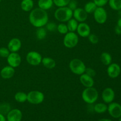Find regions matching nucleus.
Returning <instances> with one entry per match:
<instances>
[{
  "label": "nucleus",
  "instance_id": "1",
  "mask_svg": "<svg viewBox=\"0 0 121 121\" xmlns=\"http://www.w3.org/2000/svg\"><path fill=\"white\" fill-rule=\"evenodd\" d=\"M31 24L36 28L43 27L48 22V15L46 11L40 8L33 9L29 15Z\"/></svg>",
  "mask_w": 121,
  "mask_h": 121
},
{
  "label": "nucleus",
  "instance_id": "2",
  "mask_svg": "<svg viewBox=\"0 0 121 121\" xmlns=\"http://www.w3.org/2000/svg\"><path fill=\"white\" fill-rule=\"evenodd\" d=\"M99 98V93L96 89L93 87H86L82 93L83 100L89 105L94 104Z\"/></svg>",
  "mask_w": 121,
  "mask_h": 121
},
{
  "label": "nucleus",
  "instance_id": "3",
  "mask_svg": "<svg viewBox=\"0 0 121 121\" xmlns=\"http://www.w3.org/2000/svg\"><path fill=\"white\" fill-rule=\"evenodd\" d=\"M54 18L58 21L61 22H67L73 17V11L67 6L63 7H58L54 14Z\"/></svg>",
  "mask_w": 121,
  "mask_h": 121
},
{
  "label": "nucleus",
  "instance_id": "4",
  "mask_svg": "<svg viewBox=\"0 0 121 121\" xmlns=\"http://www.w3.org/2000/svg\"><path fill=\"white\" fill-rule=\"evenodd\" d=\"M69 68L72 73L80 76L85 73L86 67L82 60L79 59H73L70 61Z\"/></svg>",
  "mask_w": 121,
  "mask_h": 121
},
{
  "label": "nucleus",
  "instance_id": "5",
  "mask_svg": "<svg viewBox=\"0 0 121 121\" xmlns=\"http://www.w3.org/2000/svg\"><path fill=\"white\" fill-rule=\"evenodd\" d=\"M79 36L74 32L66 33L63 38V44L66 48H73L78 45L79 43Z\"/></svg>",
  "mask_w": 121,
  "mask_h": 121
},
{
  "label": "nucleus",
  "instance_id": "6",
  "mask_svg": "<svg viewBox=\"0 0 121 121\" xmlns=\"http://www.w3.org/2000/svg\"><path fill=\"white\" fill-rule=\"evenodd\" d=\"M44 100V95L39 91H32L27 93V100L33 105H39Z\"/></svg>",
  "mask_w": 121,
  "mask_h": 121
},
{
  "label": "nucleus",
  "instance_id": "7",
  "mask_svg": "<svg viewBox=\"0 0 121 121\" xmlns=\"http://www.w3.org/2000/svg\"><path fill=\"white\" fill-rule=\"evenodd\" d=\"M42 56L41 54L35 51H31L26 56V61L29 65L33 66H39L41 63Z\"/></svg>",
  "mask_w": 121,
  "mask_h": 121
},
{
  "label": "nucleus",
  "instance_id": "8",
  "mask_svg": "<svg viewBox=\"0 0 121 121\" xmlns=\"http://www.w3.org/2000/svg\"><path fill=\"white\" fill-rule=\"evenodd\" d=\"M93 14V17L97 23L103 24L105 23L108 19V14L105 8L102 7H98Z\"/></svg>",
  "mask_w": 121,
  "mask_h": 121
},
{
  "label": "nucleus",
  "instance_id": "9",
  "mask_svg": "<svg viewBox=\"0 0 121 121\" xmlns=\"http://www.w3.org/2000/svg\"><path fill=\"white\" fill-rule=\"evenodd\" d=\"M107 111L112 118L118 119L121 117V105L118 103L113 102L110 103Z\"/></svg>",
  "mask_w": 121,
  "mask_h": 121
},
{
  "label": "nucleus",
  "instance_id": "10",
  "mask_svg": "<svg viewBox=\"0 0 121 121\" xmlns=\"http://www.w3.org/2000/svg\"><path fill=\"white\" fill-rule=\"evenodd\" d=\"M8 65L14 68L18 67L21 63V57L17 52H11L7 58Z\"/></svg>",
  "mask_w": 121,
  "mask_h": 121
},
{
  "label": "nucleus",
  "instance_id": "11",
  "mask_svg": "<svg viewBox=\"0 0 121 121\" xmlns=\"http://www.w3.org/2000/svg\"><path fill=\"white\" fill-rule=\"evenodd\" d=\"M107 73L108 75L109 78L112 79H115L118 78L121 74V69L120 66L118 64L113 63L110 64L108 66Z\"/></svg>",
  "mask_w": 121,
  "mask_h": 121
},
{
  "label": "nucleus",
  "instance_id": "12",
  "mask_svg": "<svg viewBox=\"0 0 121 121\" xmlns=\"http://www.w3.org/2000/svg\"><path fill=\"white\" fill-rule=\"evenodd\" d=\"M115 93L113 89L111 87H106L102 93V98L105 104H109L114 100Z\"/></svg>",
  "mask_w": 121,
  "mask_h": 121
},
{
  "label": "nucleus",
  "instance_id": "13",
  "mask_svg": "<svg viewBox=\"0 0 121 121\" xmlns=\"http://www.w3.org/2000/svg\"><path fill=\"white\" fill-rule=\"evenodd\" d=\"M91 27L86 22H80L77 28L78 35L82 37H87L91 34Z\"/></svg>",
  "mask_w": 121,
  "mask_h": 121
},
{
  "label": "nucleus",
  "instance_id": "14",
  "mask_svg": "<svg viewBox=\"0 0 121 121\" xmlns=\"http://www.w3.org/2000/svg\"><path fill=\"white\" fill-rule=\"evenodd\" d=\"M88 14L85 11L84 8H77L73 11V17L79 22H85L87 18Z\"/></svg>",
  "mask_w": 121,
  "mask_h": 121
},
{
  "label": "nucleus",
  "instance_id": "15",
  "mask_svg": "<svg viewBox=\"0 0 121 121\" xmlns=\"http://www.w3.org/2000/svg\"><path fill=\"white\" fill-rule=\"evenodd\" d=\"M22 118V112L18 109L10 110L7 114V119L8 121H21Z\"/></svg>",
  "mask_w": 121,
  "mask_h": 121
},
{
  "label": "nucleus",
  "instance_id": "16",
  "mask_svg": "<svg viewBox=\"0 0 121 121\" xmlns=\"http://www.w3.org/2000/svg\"><path fill=\"white\" fill-rule=\"evenodd\" d=\"M22 43L21 40L18 38H13L9 40L8 43V50L10 52H18L21 48Z\"/></svg>",
  "mask_w": 121,
  "mask_h": 121
},
{
  "label": "nucleus",
  "instance_id": "17",
  "mask_svg": "<svg viewBox=\"0 0 121 121\" xmlns=\"http://www.w3.org/2000/svg\"><path fill=\"white\" fill-rule=\"evenodd\" d=\"M15 74V70L14 67L10 66L4 67L0 72V75L4 79H9L13 78Z\"/></svg>",
  "mask_w": 121,
  "mask_h": 121
},
{
  "label": "nucleus",
  "instance_id": "18",
  "mask_svg": "<svg viewBox=\"0 0 121 121\" xmlns=\"http://www.w3.org/2000/svg\"><path fill=\"white\" fill-rule=\"evenodd\" d=\"M80 82L85 87H93L95 84L93 78L90 76L85 73L80 75Z\"/></svg>",
  "mask_w": 121,
  "mask_h": 121
},
{
  "label": "nucleus",
  "instance_id": "19",
  "mask_svg": "<svg viewBox=\"0 0 121 121\" xmlns=\"http://www.w3.org/2000/svg\"><path fill=\"white\" fill-rule=\"evenodd\" d=\"M41 63L46 68L48 69H53L56 66V62L51 57H46L42 59Z\"/></svg>",
  "mask_w": 121,
  "mask_h": 121
},
{
  "label": "nucleus",
  "instance_id": "20",
  "mask_svg": "<svg viewBox=\"0 0 121 121\" xmlns=\"http://www.w3.org/2000/svg\"><path fill=\"white\" fill-rule=\"evenodd\" d=\"M53 0H39L38 1V6L39 8L47 11L53 7Z\"/></svg>",
  "mask_w": 121,
  "mask_h": 121
},
{
  "label": "nucleus",
  "instance_id": "21",
  "mask_svg": "<svg viewBox=\"0 0 121 121\" xmlns=\"http://www.w3.org/2000/svg\"><path fill=\"white\" fill-rule=\"evenodd\" d=\"M34 7L33 0H22L21 2V8L25 12L31 11Z\"/></svg>",
  "mask_w": 121,
  "mask_h": 121
},
{
  "label": "nucleus",
  "instance_id": "22",
  "mask_svg": "<svg viewBox=\"0 0 121 121\" xmlns=\"http://www.w3.org/2000/svg\"><path fill=\"white\" fill-rule=\"evenodd\" d=\"M100 60L104 65L109 66L110 64L112 63V56L108 52H104L102 53L101 56H100Z\"/></svg>",
  "mask_w": 121,
  "mask_h": 121
},
{
  "label": "nucleus",
  "instance_id": "23",
  "mask_svg": "<svg viewBox=\"0 0 121 121\" xmlns=\"http://www.w3.org/2000/svg\"><path fill=\"white\" fill-rule=\"evenodd\" d=\"M67 26L68 28L69 31L70 32H75L76 31L78 26L79 25V22L75 20L74 18H72L67 21Z\"/></svg>",
  "mask_w": 121,
  "mask_h": 121
},
{
  "label": "nucleus",
  "instance_id": "24",
  "mask_svg": "<svg viewBox=\"0 0 121 121\" xmlns=\"http://www.w3.org/2000/svg\"><path fill=\"white\" fill-rule=\"evenodd\" d=\"M93 110L98 113H103L108 110V106L104 103H98L93 106Z\"/></svg>",
  "mask_w": 121,
  "mask_h": 121
},
{
  "label": "nucleus",
  "instance_id": "25",
  "mask_svg": "<svg viewBox=\"0 0 121 121\" xmlns=\"http://www.w3.org/2000/svg\"><path fill=\"white\" fill-rule=\"evenodd\" d=\"M98 6L93 1H89L85 5L84 9L87 14H92L94 13Z\"/></svg>",
  "mask_w": 121,
  "mask_h": 121
},
{
  "label": "nucleus",
  "instance_id": "26",
  "mask_svg": "<svg viewBox=\"0 0 121 121\" xmlns=\"http://www.w3.org/2000/svg\"><path fill=\"white\" fill-rule=\"evenodd\" d=\"M15 100L18 103H24L27 101V94L23 92H17L14 96Z\"/></svg>",
  "mask_w": 121,
  "mask_h": 121
},
{
  "label": "nucleus",
  "instance_id": "27",
  "mask_svg": "<svg viewBox=\"0 0 121 121\" xmlns=\"http://www.w3.org/2000/svg\"><path fill=\"white\" fill-rule=\"evenodd\" d=\"M108 4L113 10H121V0H109Z\"/></svg>",
  "mask_w": 121,
  "mask_h": 121
},
{
  "label": "nucleus",
  "instance_id": "28",
  "mask_svg": "<svg viewBox=\"0 0 121 121\" xmlns=\"http://www.w3.org/2000/svg\"><path fill=\"white\" fill-rule=\"evenodd\" d=\"M35 35H36V37L39 40H41L44 39L46 37V35H47V31H46V28H44V27L37 28L36 30V33H35Z\"/></svg>",
  "mask_w": 121,
  "mask_h": 121
},
{
  "label": "nucleus",
  "instance_id": "29",
  "mask_svg": "<svg viewBox=\"0 0 121 121\" xmlns=\"http://www.w3.org/2000/svg\"><path fill=\"white\" fill-rule=\"evenodd\" d=\"M57 30L60 34H65V35L69 32L67 25L66 24L63 23V22H61V23H60L59 24L57 25Z\"/></svg>",
  "mask_w": 121,
  "mask_h": 121
},
{
  "label": "nucleus",
  "instance_id": "30",
  "mask_svg": "<svg viewBox=\"0 0 121 121\" xmlns=\"http://www.w3.org/2000/svg\"><path fill=\"white\" fill-rule=\"evenodd\" d=\"M10 110V105L7 103H4L0 105V113L2 114H7Z\"/></svg>",
  "mask_w": 121,
  "mask_h": 121
},
{
  "label": "nucleus",
  "instance_id": "31",
  "mask_svg": "<svg viewBox=\"0 0 121 121\" xmlns=\"http://www.w3.org/2000/svg\"><path fill=\"white\" fill-rule=\"evenodd\" d=\"M53 3L57 7H66L69 4L70 0H53Z\"/></svg>",
  "mask_w": 121,
  "mask_h": 121
},
{
  "label": "nucleus",
  "instance_id": "32",
  "mask_svg": "<svg viewBox=\"0 0 121 121\" xmlns=\"http://www.w3.org/2000/svg\"><path fill=\"white\" fill-rule=\"evenodd\" d=\"M11 52L7 47H1L0 48V57L2 58H7Z\"/></svg>",
  "mask_w": 121,
  "mask_h": 121
},
{
  "label": "nucleus",
  "instance_id": "33",
  "mask_svg": "<svg viewBox=\"0 0 121 121\" xmlns=\"http://www.w3.org/2000/svg\"><path fill=\"white\" fill-rule=\"evenodd\" d=\"M46 29L48 31L51 32H54V31L57 30V25L54 23V22H47V24L46 25Z\"/></svg>",
  "mask_w": 121,
  "mask_h": 121
},
{
  "label": "nucleus",
  "instance_id": "34",
  "mask_svg": "<svg viewBox=\"0 0 121 121\" xmlns=\"http://www.w3.org/2000/svg\"><path fill=\"white\" fill-rule=\"evenodd\" d=\"M87 37H88L89 41H90V43L93 44H96L99 42V38L96 34H91Z\"/></svg>",
  "mask_w": 121,
  "mask_h": 121
},
{
  "label": "nucleus",
  "instance_id": "35",
  "mask_svg": "<svg viewBox=\"0 0 121 121\" xmlns=\"http://www.w3.org/2000/svg\"><path fill=\"white\" fill-rule=\"evenodd\" d=\"M67 7L72 11H74L78 8V2L76 0H70L69 4L67 5Z\"/></svg>",
  "mask_w": 121,
  "mask_h": 121
},
{
  "label": "nucleus",
  "instance_id": "36",
  "mask_svg": "<svg viewBox=\"0 0 121 121\" xmlns=\"http://www.w3.org/2000/svg\"><path fill=\"white\" fill-rule=\"evenodd\" d=\"M85 73H86V74H88L90 76L92 77V78L95 76L96 74V71L95 70L91 68V67H87V68H86V70H85Z\"/></svg>",
  "mask_w": 121,
  "mask_h": 121
},
{
  "label": "nucleus",
  "instance_id": "37",
  "mask_svg": "<svg viewBox=\"0 0 121 121\" xmlns=\"http://www.w3.org/2000/svg\"><path fill=\"white\" fill-rule=\"evenodd\" d=\"M93 2L98 7H104L108 3L109 0H93Z\"/></svg>",
  "mask_w": 121,
  "mask_h": 121
},
{
  "label": "nucleus",
  "instance_id": "38",
  "mask_svg": "<svg viewBox=\"0 0 121 121\" xmlns=\"http://www.w3.org/2000/svg\"><path fill=\"white\" fill-rule=\"evenodd\" d=\"M115 32L118 35H121V27H119V26H117L115 28Z\"/></svg>",
  "mask_w": 121,
  "mask_h": 121
},
{
  "label": "nucleus",
  "instance_id": "39",
  "mask_svg": "<svg viewBox=\"0 0 121 121\" xmlns=\"http://www.w3.org/2000/svg\"><path fill=\"white\" fill-rule=\"evenodd\" d=\"M0 121H6V119L4 115L1 113H0Z\"/></svg>",
  "mask_w": 121,
  "mask_h": 121
},
{
  "label": "nucleus",
  "instance_id": "40",
  "mask_svg": "<svg viewBox=\"0 0 121 121\" xmlns=\"http://www.w3.org/2000/svg\"><path fill=\"white\" fill-rule=\"evenodd\" d=\"M117 26H119V27H121V18L118 20V22H117Z\"/></svg>",
  "mask_w": 121,
  "mask_h": 121
},
{
  "label": "nucleus",
  "instance_id": "41",
  "mask_svg": "<svg viewBox=\"0 0 121 121\" xmlns=\"http://www.w3.org/2000/svg\"><path fill=\"white\" fill-rule=\"evenodd\" d=\"M98 121H112V120L109 119H106V118H104V119H101Z\"/></svg>",
  "mask_w": 121,
  "mask_h": 121
},
{
  "label": "nucleus",
  "instance_id": "42",
  "mask_svg": "<svg viewBox=\"0 0 121 121\" xmlns=\"http://www.w3.org/2000/svg\"><path fill=\"white\" fill-rule=\"evenodd\" d=\"M118 119H119V121H121V117H119V118H118Z\"/></svg>",
  "mask_w": 121,
  "mask_h": 121
},
{
  "label": "nucleus",
  "instance_id": "43",
  "mask_svg": "<svg viewBox=\"0 0 121 121\" xmlns=\"http://www.w3.org/2000/svg\"><path fill=\"white\" fill-rule=\"evenodd\" d=\"M1 1H2V0H0V2H1Z\"/></svg>",
  "mask_w": 121,
  "mask_h": 121
}]
</instances>
